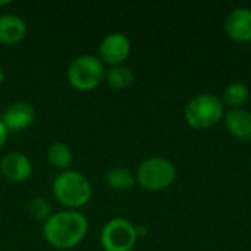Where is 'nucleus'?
Returning <instances> with one entry per match:
<instances>
[{"label": "nucleus", "mask_w": 251, "mask_h": 251, "mask_svg": "<svg viewBox=\"0 0 251 251\" xmlns=\"http://www.w3.org/2000/svg\"><path fill=\"white\" fill-rule=\"evenodd\" d=\"M106 81L110 87L116 88V90H124L128 88L129 85H132L134 82V74L132 71L125 66V65H116L112 66L110 69L106 71Z\"/></svg>", "instance_id": "dca6fc26"}, {"label": "nucleus", "mask_w": 251, "mask_h": 251, "mask_svg": "<svg viewBox=\"0 0 251 251\" xmlns=\"http://www.w3.org/2000/svg\"><path fill=\"white\" fill-rule=\"evenodd\" d=\"M104 179L107 182V185L113 190L118 191H125V190H131L135 185V176L134 174L126 169V168H112L106 172Z\"/></svg>", "instance_id": "ddd939ff"}, {"label": "nucleus", "mask_w": 251, "mask_h": 251, "mask_svg": "<svg viewBox=\"0 0 251 251\" xmlns=\"http://www.w3.org/2000/svg\"><path fill=\"white\" fill-rule=\"evenodd\" d=\"M135 234H137V237H146L147 235V228L143 226V225H138V226H135Z\"/></svg>", "instance_id": "6ab92c4d"}, {"label": "nucleus", "mask_w": 251, "mask_h": 251, "mask_svg": "<svg viewBox=\"0 0 251 251\" xmlns=\"http://www.w3.org/2000/svg\"><path fill=\"white\" fill-rule=\"evenodd\" d=\"M88 221L75 210H62L50 215L43 225L46 241L59 250H69L78 246L87 235Z\"/></svg>", "instance_id": "f257e3e1"}, {"label": "nucleus", "mask_w": 251, "mask_h": 251, "mask_svg": "<svg viewBox=\"0 0 251 251\" xmlns=\"http://www.w3.org/2000/svg\"><path fill=\"white\" fill-rule=\"evenodd\" d=\"M129 53H131V41L122 32L107 34L99 46L100 60L112 66L121 65L129 56Z\"/></svg>", "instance_id": "0eeeda50"}, {"label": "nucleus", "mask_w": 251, "mask_h": 251, "mask_svg": "<svg viewBox=\"0 0 251 251\" xmlns=\"http://www.w3.org/2000/svg\"><path fill=\"white\" fill-rule=\"evenodd\" d=\"M106 76L103 62L94 54H81L75 57L66 71L69 84L81 91H90L100 85Z\"/></svg>", "instance_id": "7ed1b4c3"}, {"label": "nucleus", "mask_w": 251, "mask_h": 251, "mask_svg": "<svg viewBox=\"0 0 251 251\" xmlns=\"http://www.w3.org/2000/svg\"><path fill=\"white\" fill-rule=\"evenodd\" d=\"M26 35V22L12 13L0 15V43L16 44Z\"/></svg>", "instance_id": "9b49d317"}, {"label": "nucleus", "mask_w": 251, "mask_h": 251, "mask_svg": "<svg viewBox=\"0 0 251 251\" xmlns=\"http://www.w3.org/2000/svg\"><path fill=\"white\" fill-rule=\"evenodd\" d=\"M0 172L12 182H24L32 175V165L24 153L10 151L1 157Z\"/></svg>", "instance_id": "6e6552de"}, {"label": "nucleus", "mask_w": 251, "mask_h": 251, "mask_svg": "<svg viewBox=\"0 0 251 251\" xmlns=\"http://www.w3.org/2000/svg\"><path fill=\"white\" fill-rule=\"evenodd\" d=\"M12 1L10 0H6V1H0V6H4V4H10Z\"/></svg>", "instance_id": "412c9836"}, {"label": "nucleus", "mask_w": 251, "mask_h": 251, "mask_svg": "<svg viewBox=\"0 0 251 251\" xmlns=\"http://www.w3.org/2000/svg\"><path fill=\"white\" fill-rule=\"evenodd\" d=\"M228 131L241 141H251V113L243 109H232L225 116Z\"/></svg>", "instance_id": "f8f14e48"}, {"label": "nucleus", "mask_w": 251, "mask_h": 251, "mask_svg": "<svg viewBox=\"0 0 251 251\" xmlns=\"http://www.w3.org/2000/svg\"><path fill=\"white\" fill-rule=\"evenodd\" d=\"M3 81H4V71H3V68L0 65V85L3 84Z\"/></svg>", "instance_id": "aec40b11"}, {"label": "nucleus", "mask_w": 251, "mask_h": 251, "mask_svg": "<svg viewBox=\"0 0 251 251\" xmlns=\"http://www.w3.org/2000/svg\"><path fill=\"white\" fill-rule=\"evenodd\" d=\"M250 97V90L244 82L235 81L232 84H229L225 88L224 93V103L232 109H241L243 104L247 103Z\"/></svg>", "instance_id": "2eb2a0df"}, {"label": "nucleus", "mask_w": 251, "mask_h": 251, "mask_svg": "<svg viewBox=\"0 0 251 251\" xmlns=\"http://www.w3.org/2000/svg\"><path fill=\"white\" fill-rule=\"evenodd\" d=\"M7 129H6V126L3 125V122L0 121V150L3 149V146H4V143H6V138H7Z\"/></svg>", "instance_id": "a211bd4d"}, {"label": "nucleus", "mask_w": 251, "mask_h": 251, "mask_svg": "<svg viewBox=\"0 0 251 251\" xmlns=\"http://www.w3.org/2000/svg\"><path fill=\"white\" fill-rule=\"evenodd\" d=\"M184 116L191 128L209 129L224 116V104L213 94H200L187 103Z\"/></svg>", "instance_id": "20e7f679"}, {"label": "nucleus", "mask_w": 251, "mask_h": 251, "mask_svg": "<svg viewBox=\"0 0 251 251\" xmlns=\"http://www.w3.org/2000/svg\"><path fill=\"white\" fill-rule=\"evenodd\" d=\"M53 194L59 203L72 209L85 206L93 194L90 181L78 171H63L53 181Z\"/></svg>", "instance_id": "f03ea898"}, {"label": "nucleus", "mask_w": 251, "mask_h": 251, "mask_svg": "<svg viewBox=\"0 0 251 251\" xmlns=\"http://www.w3.org/2000/svg\"><path fill=\"white\" fill-rule=\"evenodd\" d=\"M47 160L50 162L51 166L68 171L69 165L74 160V154H72V150L65 143L54 141L47 149Z\"/></svg>", "instance_id": "4468645a"}, {"label": "nucleus", "mask_w": 251, "mask_h": 251, "mask_svg": "<svg viewBox=\"0 0 251 251\" xmlns=\"http://www.w3.org/2000/svg\"><path fill=\"white\" fill-rule=\"evenodd\" d=\"M137 238L135 226L122 218L110 219L100 234V243L104 251H132Z\"/></svg>", "instance_id": "423d86ee"}, {"label": "nucleus", "mask_w": 251, "mask_h": 251, "mask_svg": "<svg viewBox=\"0 0 251 251\" xmlns=\"http://www.w3.org/2000/svg\"><path fill=\"white\" fill-rule=\"evenodd\" d=\"M225 31L232 40L251 41V9H234L225 21Z\"/></svg>", "instance_id": "9d476101"}, {"label": "nucleus", "mask_w": 251, "mask_h": 251, "mask_svg": "<svg viewBox=\"0 0 251 251\" xmlns=\"http://www.w3.org/2000/svg\"><path fill=\"white\" fill-rule=\"evenodd\" d=\"M28 215L35 221H46L50 216V204L43 197H34L26 204Z\"/></svg>", "instance_id": "f3484780"}, {"label": "nucleus", "mask_w": 251, "mask_h": 251, "mask_svg": "<svg viewBox=\"0 0 251 251\" xmlns=\"http://www.w3.org/2000/svg\"><path fill=\"white\" fill-rule=\"evenodd\" d=\"M175 175L176 171L171 160L165 157H150L138 166L135 179L147 191H160L174 182Z\"/></svg>", "instance_id": "39448f33"}, {"label": "nucleus", "mask_w": 251, "mask_h": 251, "mask_svg": "<svg viewBox=\"0 0 251 251\" xmlns=\"http://www.w3.org/2000/svg\"><path fill=\"white\" fill-rule=\"evenodd\" d=\"M34 118H35V110L29 103L15 101L4 110L0 121L3 122L7 131L19 132L28 128L34 122Z\"/></svg>", "instance_id": "1a4fd4ad"}]
</instances>
